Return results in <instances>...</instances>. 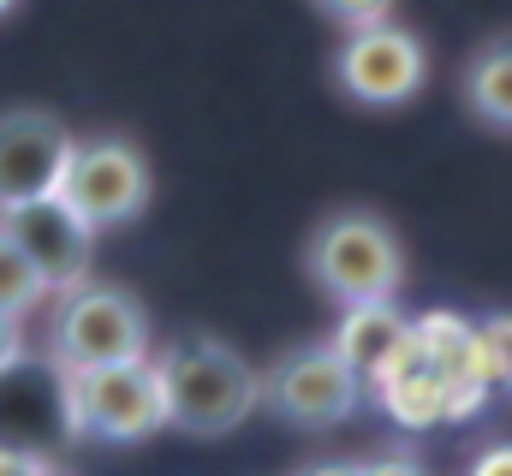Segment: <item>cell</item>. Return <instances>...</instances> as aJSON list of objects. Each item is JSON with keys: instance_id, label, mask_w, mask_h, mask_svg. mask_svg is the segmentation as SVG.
<instances>
[{"instance_id": "6da1fadb", "label": "cell", "mask_w": 512, "mask_h": 476, "mask_svg": "<svg viewBox=\"0 0 512 476\" xmlns=\"http://www.w3.org/2000/svg\"><path fill=\"white\" fill-rule=\"evenodd\" d=\"M155 381H161V411L167 429L185 435H233L256 411V369L221 340H173L155 357Z\"/></svg>"}, {"instance_id": "7a4b0ae2", "label": "cell", "mask_w": 512, "mask_h": 476, "mask_svg": "<svg viewBox=\"0 0 512 476\" xmlns=\"http://www.w3.org/2000/svg\"><path fill=\"white\" fill-rule=\"evenodd\" d=\"M304 274L346 310V304L393 298L399 280H405V256H399V238L382 215L334 209V215L316 221V233L304 244Z\"/></svg>"}, {"instance_id": "3957f363", "label": "cell", "mask_w": 512, "mask_h": 476, "mask_svg": "<svg viewBox=\"0 0 512 476\" xmlns=\"http://www.w3.org/2000/svg\"><path fill=\"white\" fill-rule=\"evenodd\" d=\"M48 352L54 369H108V363H131L149 357V316L143 304L120 292V286H66L54 316H48Z\"/></svg>"}, {"instance_id": "277c9868", "label": "cell", "mask_w": 512, "mask_h": 476, "mask_svg": "<svg viewBox=\"0 0 512 476\" xmlns=\"http://www.w3.org/2000/svg\"><path fill=\"white\" fill-rule=\"evenodd\" d=\"M60 411H66V429L90 435V441H143V435L167 429L155 357H131V363H108V369H66Z\"/></svg>"}, {"instance_id": "5b68a950", "label": "cell", "mask_w": 512, "mask_h": 476, "mask_svg": "<svg viewBox=\"0 0 512 476\" xmlns=\"http://www.w3.org/2000/svg\"><path fill=\"white\" fill-rule=\"evenodd\" d=\"M60 203L90 227V233H114L131 227L149 209V161L131 137H90L72 143V161L60 173Z\"/></svg>"}, {"instance_id": "8992f818", "label": "cell", "mask_w": 512, "mask_h": 476, "mask_svg": "<svg viewBox=\"0 0 512 476\" xmlns=\"http://www.w3.org/2000/svg\"><path fill=\"white\" fill-rule=\"evenodd\" d=\"M256 405H268L292 429H334L364 405V381L334 346H292L256 375Z\"/></svg>"}, {"instance_id": "52a82bcc", "label": "cell", "mask_w": 512, "mask_h": 476, "mask_svg": "<svg viewBox=\"0 0 512 476\" xmlns=\"http://www.w3.org/2000/svg\"><path fill=\"white\" fill-rule=\"evenodd\" d=\"M334 84L358 102V108H399L411 102L423 84H429V54L423 42L393 24V18H376V24H358L340 54H334Z\"/></svg>"}, {"instance_id": "ba28073f", "label": "cell", "mask_w": 512, "mask_h": 476, "mask_svg": "<svg viewBox=\"0 0 512 476\" xmlns=\"http://www.w3.org/2000/svg\"><path fill=\"white\" fill-rule=\"evenodd\" d=\"M0 238L36 268V280H42L48 292H66V286L90 280L96 233L60 203V191L24 197V203H0Z\"/></svg>"}, {"instance_id": "9c48e42d", "label": "cell", "mask_w": 512, "mask_h": 476, "mask_svg": "<svg viewBox=\"0 0 512 476\" xmlns=\"http://www.w3.org/2000/svg\"><path fill=\"white\" fill-rule=\"evenodd\" d=\"M72 131L42 108H12L0 114V203L48 197L60 191V173L72 161Z\"/></svg>"}, {"instance_id": "30bf717a", "label": "cell", "mask_w": 512, "mask_h": 476, "mask_svg": "<svg viewBox=\"0 0 512 476\" xmlns=\"http://www.w3.org/2000/svg\"><path fill=\"white\" fill-rule=\"evenodd\" d=\"M411 346L417 357L429 363V375L447 387V423L453 417H471L477 405H483V393H489V381H483V369H477V340H471V322H459V316H423V322H411Z\"/></svg>"}, {"instance_id": "8fae6325", "label": "cell", "mask_w": 512, "mask_h": 476, "mask_svg": "<svg viewBox=\"0 0 512 476\" xmlns=\"http://www.w3.org/2000/svg\"><path fill=\"white\" fill-rule=\"evenodd\" d=\"M340 363L370 387L376 375H387L399 357L411 352V316L393 304V298H376V304H346V316H340V328H334V340H328Z\"/></svg>"}, {"instance_id": "7c38bea8", "label": "cell", "mask_w": 512, "mask_h": 476, "mask_svg": "<svg viewBox=\"0 0 512 476\" xmlns=\"http://www.w3.org/2000/svg\"><path fill=\"white\" fill-rule=\"evenodd\" d=\"M459 96H465V108H471L477 125L507 131V137H512V30L489 36V42L465 60Z\"/></svg>"}, {"instance_id": "4fadbf2b", "label": "cell", "mask_w": 512, "mask_h": 476, "mask_svg": "<svg viewBox=\"0 0 512 476\" xmlns=\"http://www.w3.org/2000/svg\"><path fill=\"white\" fill-rule=\"evenodd\" d=\"M376 393H382L387 417L399 429H435V423H447V387L429 375V363L417 357V346L399 357L387 375H376Z\"/></svg>"}, {"instance_id": "5bb4252c", "label": "cell", "mask_w": 512, "mask_h": 476, "mask_svg": "<svg viewBox=\"0 0 512 476\" xmlns=\"http://www.w3.org/2000/svg\"><path fill=\"white\" fill-rule=\"evenodd\" d=\"M42 298H48V286L36 280V268H30V262L0 238V316H18V322H24Z\"/></svg>"}, {"instance_id": "9a60e30c", "label": "cell", "mask_w": 512, "mask_h": 476, "mask_svg": "<svg viewBox=\"0 0 512 476\" xmlns=\"http://www.w3.org/2000/svg\"><path fill=\"white\" fill-rule=\"evenodd\" d=\"M471 340H477V369H483V381H489V387H512V316L507 310L483 316V322L471 328Z\"/></svg>"}, {"instance_id": "2e32d148", "label": "cell", "mask_w": 512, "mask_h": 476, "mask_svg": "<svg viewBox=\"0 0 512 476\" xmlns=\"http://www.w3.org/2000/svg\"><path fill=\"white\" fill-rule=\"evenodd\" d=\"M334 24H346V30H358V24H376L393 12V0H316Z\"/></svg>"}, {"instance_id": "e0dca14e", "label": "cell", "mask_w": 512, "mask_h": 476, "mask_svg": "<svg viewBox=\"0 0 512 476\" xmlns=\"http://www.w3.org/2000/svg\"><path fill=\"white\" fill-rule=\"evenodd\" d=\"M54 465L48 453H36V447H6L0 441V476H42Z\"/></svg>"}, {"instance_id": "ac0fdd59", "label": "cell", "mask_w": 512, "mask_h": 476, "mask_svg": "<svg viewBox=\"0 0 512 476\" xmlns=\"http://www.w3.org/2000/svg\"><path fill=\"white\" fill-rule=\"evenodd\" d=\"M465 476H512V441H501V447H483L477 459H471V471Z\"/></svg>"}, {"instance_id": "d6986e66", "label": "cell", "mask_w": 512, "mask_h": 476, "mask_svg": "<svg viewBox=\"0 0 512 476\" xmlns=\"http://www.w3.org/2000/svg\"><path fill=\"white\" fill-rule=\"evenodd\" d=\"M364 476H429L411 453H382V459H370V465H358Z\"/></svg>"}, {"instance_id": "ffe728a7", "label": "cell", "mask_w": 512, "mask_h": 476, "mask_svg": "<svg viewBox=\"0 0 512 476\" xmlns=\"http://www.w3.org/2000/svg\"><path fill=\"white\" fill-rule=\"evenodd\" d=\"M24 357V334H18V316H0V375Z\"/></svg>"}, {"instance_id": "44dd1931", "label": "cell", "mask_w": 512, "mask_h": 476, "mask_svg": "<svg viewBox=\"0 0 512 476\" xmlns=\"http://www.w3.org/2000/svg\"><path fill=\"white\" fill-rule=\"evenodd\" d=\"M298 476H364L358 465H346V459H322V465H304Z\"/></svg>"}, {"instance_id": "7402d4cb", "label": "cell", "mask_w": 512, "mask_h": 476, "mask_svg": "<svg viewBox=\"0 0 512 476\" xmlns=\"http://www.w3.org/2000/svg\"><path fill=\"white\" fill-rule=\"evenodd\" d=\"M42 476H72V471H66V465H48V471H42Z\"/></svg>"}, {"instance_id": "603a6c76", "label": "cell", "mask_w": 512, "mask_h": 476, "mask_svg": "<svg viewBox=\"0 0 512 476\" xmlns=\"http://www.w3.org/2000/svg\"><path fill=\"white\" fill-rule=\"evenodd\" d=\"M12 6H18V0H0V18H6V12H12Z\"/></svg>"}]
</instances>
